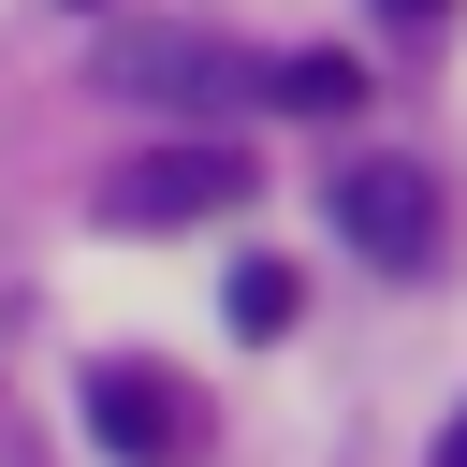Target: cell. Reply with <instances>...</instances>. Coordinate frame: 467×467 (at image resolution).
<instances>
[{
	"instance_id": "52a82bcc",
	"label": "cell",
	"mask_w": 467,
	"mask_h": 467,
	"mask_svg": "<svg viewBox=\"0 0 467 467\" xmlns=\"http://www.w3.org/2000/svg\"><path fill=\"white\" fill-rule=\"evenodd\" d=\"M379 15H394V29H438V15H452V0H379Z\"/></svg>"
},
{
	"instance_id": "277c9868",
	"label": "cell",
	"mask_w": 467,
	"mask_h": 467,
	"mask_svg": "<svg viewBox=\"0 0 467 467\" xmlns=\"http://www.w3.org/2000/svg\"><path fill=\"white\" fill-rule=\"evenodd\" d=\"M321 219H336V234H350L365 263H423V248H438V175H423V161H379V146H365V161H336Z\"/></svg>"
},
{
	"instance_id": "5b68a950",
	"label": "cell",
	"mask_w": 467,
	"mask_h": 467,
	"mask_svg": "<svg viewBox=\"0 0 467 467\" xmlns=\"http://www.w3.org/2000/svg\"><path fill=\"white\" fill-rule=\"evenodd\" d=\"M263 102H306V117H365V58L306 44V58H263Z\"/></svg>"
},
{
	"instance_id": "6da1fadb",
	"label": "cell",
	"mask_w": 467,
	"mask_h": 467,
	"mask_svg": "<svg viewBox=\"0 0 467 467\" xmlns=\"http://www.w3.org/2000/svg\"><path fill=\"white\" fill-rule=\"evenodd\" d=\"M88 438L117 452V467H204V394L175 379V365H88Z\"/></svg>"
},
{
	"instance_id": "3957f363",
	"label": "cell",
	"mask_w": 467,
	"mask_h": 467,
	"mask_svg": "<svg viewBox=\"0 0 467 467\" xmlns=\"http://www.w3.org/2000/svg\"><path fill=\"white\" fill-rule=\"evenodd\" d=\"M102 88H117V102H175V117H190V102H248V88H263V58L204 44V29H117V44H102Z\"/></svg>"
},
{
	"instance_id": "ba28073f",
	"label": "cell",
	"mask_w": 467,
	"mask_h": 467,
	"mask_svg": "<svg viewBox=\"0 0 467 467\" xmlns=\"http://www.w3.org/2000/svg\"><path fill=\"white\" fill-rule=\"evenodd\" d=\"M438 467H467V409H452V438H438Z\"/></svg>"
},
{
	"instance_id": "7a4b0ae2",
	"label": "cell",
	"mask_w": 467,
	"mask_h": 467,
	"mask_svg": "<svg viewBox=\"0 0 467 467\" xmlns=\"http://www.w3.org/2000/svg\"><path fill=\"white\" fill-rule=\"evenodd\" d=\"M248 190H263L248 146H146V161L102 175V219H117V234H175V219H234Z\"/></svg>"
},
{
	"instance_id": "8992f818",
	"label": "cell",
	"mask_w": 467,
	"mask_h": 467,
	"mask_svg": "<svg viewBox=\"0 0 467 467\" xmlns=\"http://www.w3.org/2000/svg\"><path fill=\"white\" fill-rule=\"evenodd\" d=\"M292 306H306V277H292V263H234V336H277Z\"/></svg>"
}]
</instances>
